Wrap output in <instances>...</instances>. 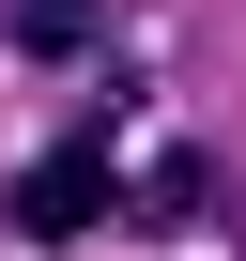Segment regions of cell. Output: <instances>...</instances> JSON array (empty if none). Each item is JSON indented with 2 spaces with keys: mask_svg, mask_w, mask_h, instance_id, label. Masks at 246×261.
Wrapping results in <instances>:
<instances>
[{
  "mask_svg": "<svg viewBox=\"0 0 246 261\" xmlns=\"http://www.w3.org/2000/svg\"><path fill=\"white\" fill-rule=\"evenodd\" d=\"M108 200H123V169H108L92 139H62L46 169H16V230H31V246H77V230H108Z\"/></svg>",
  "mask_w": 246,
  "mask_h": 261,
  "instance_id": "obj_1",
  "label": "cell"
},
{
  "mask_svg": "<svg viewBox=\"0 0 246 261\" xmlns=\"http://www.w3.org/2000/svg\"><path fill=\"white\" fill-rule=\"evenodd\" d=\"M0 31H16L31 62H77V46L108 31V0H0Z\"/></svg>",
  "mask_w": 246,
  "mask_h": 261,
  "instance_id": "obj_2",
  "label": "cell"
}]
</instances>
